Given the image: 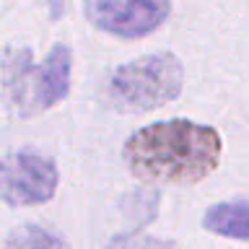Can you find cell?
Instances as JSON below:
<instances>
[{
    "label": "cell",
    "instance_id": "obj_5",
    "mask_svg": "<svg viewBox=\"0 0 249 249\" xmlns=\"http://www.w3.org/2000/svg\"><path fill=\"white\" fill-rule=\"evenodd\" d=\"M83 13L93 29L109 36L143 39L166 23L171 0H86Z\"/></svg>",
    "mask_w": 249,
    "mask_h": 249
},
{
    "label": "cell",
    "instance_id": "obj_8",
    "mask_svg": "<svg viewBox=\"0 0 249 249\" xmlns=\"http://www.w3.org/2000/svg\"><path fill=\"white\" fill-rule=\"evenodd\" d=\"M107 249H179V244L169 239L143 236V233H124V236H114Z\"/></svg>",
    "mask_w": 249,
    "mask_h": 249
},
{
    "label": "cell",
    "instance_id": "obj_7",
    "mask_svg": "<svg viewBox=\"0 0 249 249\" xmlns=\"http://www.w3.org/2000/svg\"><path fill=\"white\" fill-rule=\"evenodd\" d=\"M3 249H70V244L42 223H23L8 233Z\"/></svg>",
    "mask_w": 249,
    "mask_h": 249
},
{
    "label": "cell",
    "instance_id": "obj_2",
    "mask_svg": "<svg viewBox=\"0 0 249 249\" xmlns=\"http://www.w3.org/2000/svg\"><path fill=\"white\" fill-rule=\"evenodd\" d=\"M3 78L8 101L21 117L47 112L70 93L73 52L68 44L57 42L42 62H34L29 50L11 47L3 57Z\"/></svg>",
    "mask_w": 249,
    "mask_h": 249
},
{
    "label": "cell",
    "instance_id": "obj_6",
    "mask_svg": "<svg viewBox=\"0 0 249 249\" xmlns=\"http://www.w3.org/2000/svg\"><path fill=\"white\" fill-rule=\"evenodd\" d=\"M202 229L223 239L249 241V200H221L208 205Z\"/></svg>",
    "mask_w": 249,
    "mask_h": 249
},
{
    "label": "cell",
    "instance_id": "obj_3",
    "mask_svg": "<svg viewBox=\"0 0 249 249\" xmlns=\"http://www.w3.org/2000/svg\"><path fill=\"white\" fill-rule=\"evenodd\" d=\"M184 65L174 52H151L114 68L107 81V99L120 112H153L179 99Z\"/></svg>",
    "mask_w": 249,
    "mask_h": 249
},
{
    "label": "cell",
    "instance_id": "obj_4",
    "mask_svg": "<svg viewBox=\"0 0 249 249\" xmlns=\"http://www.w3.org/2000/svg\"><path fill=\"white\" fill-rule=\"evenodd\" d=\"M60 169L54 159L18 148L0 159V202L8 208L44 205L57 195Z\"/></svg>",
    "mask_w": 249,
    "mask_h": 249
},
{
    "label": "cell",
    "instance_id": "obj_1",
    "mask_svg": "<svg viewBox=\"0 0 249 249\" xmlns=\"http://www.w3.org/2000/svg\"><path fill=\"white\" fill-rule=\"evenodd\" d=\"M221 156V132L184 117L138 127L122 143L127 171L153 184H197L218 169Z\"/></svg>",
    "mask_w": 249,
    "mask_h": 249
}]
</instances>
